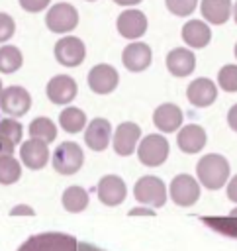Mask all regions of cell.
Here are the masks:
<instances>
[{"instance_id":"4316f807","label":"cell","mask_w":237,"mask_h":251,"mask_svg":"<svg viewBox=\"0 0 237 251\" xmlns=\"http://www.w3.org/2000/svg\"><path fill=\"white\" fill-rule=\"evenodd\" d=\"M63 206L67 212H82L88 206V192L82 186H69L63 192Z\"/></svg>"},{"instance_id":"277c9868","label":"cell","mask_w":237,"mask_h":251,"mask_svg":"<svg viewBox=\"0 0 237 251\" xmlns=\"http://www.w3.org/2000/svg\"><path fill=\"white\" fill-rule=\"evenodd\" d=\"M133 196L137 202L145 204V206H153V208H161L166 202V188L165 182L159 176L147 175L141 176L135 186H133Z\"/></svg>"},{"instance_id":"3957f363","label":"cell","mask_w":237,"mask_h":251,"mask_svg":"<svg viewBox=\"0 0 237 251\" xmlns=\"http://www.w3.org/2000/svg\"><path fill=\"white\" fill-rule=\"evenodd\" d=\"M84 163L82 147L74 141H63L55 147L53 153V169L61 175H74Z\"/></svg>"},{"instance_id":"f6af8a7d","label":"cell","mask_w":237,"mask_h":251,"mask_svg":"<svg viewBox=\"0 0 237 251\" xmlns=\"http://www.w3.org/2000/svg\"><path fill=\"white\" fill-rule=\"evenodd\" d=\"M88 2H92V0H88Z\"/></svg>"},{"instance_id":"9c48e42d","label":"cell","mask_w":237,"mask_h":251,"mask_svg":"<svg viewBox=\"0 0 237 251\" xmlns=\"http://www.w3.org/2000/svg\"><path fill=\"white\" fill-rule=\"evenodd\" d=\"M168 194L178 206H192L200 198V184L190 175H178L172 178L168 186Z\"/></svg>"},{"instance_id":"f546056e","label":"cell","mask_w":237,"mask_h":251,"mask_svg":"<svg viewBox=\"0 0 237 251\" xmlns=\"http://www.w3.org/2000/svg\"><path fill=\"white\" fill-rule=\"evenodd\" d=\"M22 133H24L22 124L16 118H6V120L0 122V137L8 139L10 143L18 145L22 141Z\"/></svg>"},{"instance_id":"74e56055","label":"cell","mask_w":237,"mask_h":251,"mask_svg":"<svg viewBox=\"0 0 237 251\" xmlns=\"http://www.w3.org/2000/svg\"><path fill=\"white\" fill-rule=\"evenodd\" d=\"M76 251H104V249H100V247H96V245H92L88 241H78Z\"/></svg>"},{"instance_id":"603a6c76","label":"cell","mask_w":237,"mask_h":251,"mask_svg":"<svg viewBox=\"0 0 237 251\" xmlns=\"http://www.w3.org/2000/svg\"><path fill=\"white\" fill-rule=\"evenodd\" d=\"M202 16L213 25H221L231 16V0H202Z\"/></svg>"},{"instance_id":"83f0119b","label":"cell","mask_w":237,"mask_h":251,"mask_svg":"<svg viewBox=\"0 0 237 251\" xmlns=\"http://www.w3.org/2000/svg\"><path fill=\"white\" fill-rule=\"evenodd\" d=\"M24 63L22 51L14 45L0 47V73H16Z\"/></svg>"},{"instance_id":"60d3db41","label":"cell","mask_w":237,"mask_h":251,"mask_svg":"<svg viewBox=\"0 0 237 251\" xmlns=\"http://www.w3.org/2000/svg\"><path fill=\"white\" fill-rule=\"evenodd\" d=\"M116 4H119V6H135V4H139L141 0H114Z\"/></svg>"},{"instance_id":"5b68a950","label":"cell","mask_w":237,"mask_h":251,"mask_svg":"<svg viewBox=\"0 0 237 251\" xmlns=\"http://www.w3.org/2000/svg\"><path fill=\"white\" fill-rule=\"evenodd\" d=\"M137 157L147 167H159L168 157V141L161 133H149L139 141Z\"/></svg>"},{"instance_id":"44dd1931","label":"cell","mask_w":237,"mask_h":251,"mask_svg":"<svg viewBox=\"0 0 237 251\" xmlns=\"http://www.w3.org/2000/svg\"><path fill=\"white\" fill-rule=\"evenodd\" d=\"M176 145L184 153H198V151H202L204 145H206V131H204V127L196 126V124L180 127V131L176 135Z\"/></svg>"},{"instance_id":"9a60e30c","label":"cell","mask_w":237,"mask_h":251,"mask_svg":"<svg viewBox=\"0 0 237 251\" xmlns=\"http://www.w3.org/2000/svg\"><path fill=\"white\" fill-rule=\"evenodd\" d=\"M151 59H153V53H151V47L147 43H141V41H133L129 43L123 53H121V61L125 65L127 71L131 73H141L145 71L149 65H151Z\"/></svg>"},{"instance_id":"b9f144b4","label":"cell","mask_w":237,"mask_h":251,"mask_svg":"<svg viewBox=\"0 0 237 251\" xmlns=\"http://www.w3.org/2000/svg\"><path fill=\"white\" fill-rule=\"evenodd\" d=\"M233 18H235V22H237V2H235V6H233Z\"/></svg>"},{"instance_id":"7c38bea8","label":"cell","mask_w":237,"mask_h":251,"mask_svg":"<svg viewBox=\"0 0 237 251\" xmlns=\"http://www.w3.org/2000/svg\"><path fill=\"white\" fill-rule=\"evenodd\" d=\"M96 190H98L100 202L106 204V206H118V204H121L125 200V194H127L125 182L118 175H106V176H102Z\"/></svg>"},{"instance_id":"e575fe53","label":"cell","mask_w":237,"mask_h":251,"mask_svg":"<svg viewBox=\"0 0 237 251\" xmlns=\"http://www.w3.org/2000/svg\"><path fill=\"white\" fill-rule=\"evenodd\" d=\"M227 198L231 200V202H237V175L229 180V184H227Z\"/></svg>"},{"instance_id":"ba28073f","label":"cell","mask_w":237,"mask_h":251,"mask_svg":"<svg viewBox=\"0 0 237 251\" xmlns=\"http://www.w3.org/2000/svg\"><path fill=\"white\" fill-rule=\"evenodd\" d=\"M86 57V47L82 39L74 35H65L55 43V59L65 67H78Z\"/></svg>"},{"instance_id":"cb8c5ba5","label":"cell","mask_w":237,"mask_h":251,"mask_svg":"<svg viewBox=\"0 0 237 251\" xmlns=\"http://www.w3.org/2000/svg\"><path fill=\"white\" fill-rule=\"evenodd\" d=\"M202 222L213 231L237 239V208L231 210L229 216H204Z\"/></svg>"},{"instance_id":"30bf717a","label":"cell","mask_w":237,"mask_h":251,"mask_svg":"<svg viewBox=\"0 0 237 251\" xmlns=\"http://www.w3.org/2000/svg\"><path fill=\"white\" fill-rule=\"evenodd\" d=\"M118 82H119V75L112 65L102 63L92 67L88 73V86L96 94H110L112 90H116Z\"/></svg>"},{"instance_id":"4fadbf2b","label":"cell","mask_w":237,"mask_h":251,"mask_svg":"<svg viewBox=\"0 0 237 251\" xmlns=\"http://www.w3.org/2000/svg\"><path fill=\"white\" fill-rule=\"evenodd\" d=\"M118 31L125 39H137L147 31V18L139 10H123L118 16Z\"/></svg>"},{"instance_id":"d4e9b609","label":"cell","mask_w":237,"mask_h":251,"mask_svg":"<svg viewBox=\"0 0 237 251\" xmlns=\"http://www.w3.org/2000/svg\"><path fill=\"white\" fill-rule=\"evenodd\" d=\"M59 126L67 133H78L86 126V114L76 106H69L59 114Z\"/></svg>"},{"instance_id":"52a82bcc","label":"cell","mask_w":237,"mask_h":251,"mask_svg":"<svg viewBox=\"0 0 237 251\" xmlns=\"http://www.w3.org/2000/svg\"><path fill=\"white\" fill-rule=\"evenodd\" d=\"M31 108V96L24 86H8L0 92V110L12 118L27 114Z\"/></svg>"},{"instance_id":"1f68e13d","label":"cell","mask_w":237,"mask_h":251,"mask_svg":"<svg viewBox=\"0 0 237 251\" xmlns=\"http://www.w3.org/2000/svg\"><path fill=\"white\" fill-rule=\"evenodd\" d=\"M166 8L174 16H190L196 10L198 0H165Z\"/></svg>"},{"instance_id":"ffe728a7","label":"cell","mask_w":237,"mask_h":251,"mask_svg":"<svg viewBox=\"0 0 237 251\" xmlns=\"http://www.w3.org/2000/svg\"><path fill=\"white\" fill-rule=\"evenodd\" d=\"M196 67V57L190 49L184 47H176L172 51H168L166 55V69L170 75L174 76H188Z\"/></svg>"},{"instance_id":"d6986e66","label":"cell","mask_w":237,"mask_h":251,"mask_svg":"<svg viewBox=\"0 0 237 251\" xmlns=\"http://www.w3.org/2000/svg\"><path fill=\"white\" fill-rule=\"evenodd\" d=\"M153 124H155L161 131L172 133V131H176V129L182 126V110H180L176 104H172V102H165V104H161V106L155 110V114H153Z\"/></svg>"},{"instance_id":"6da1fadb","label":"cell","mask_w":237,"mask_h":251,"mask_svg":"<svg viewBox=\"0 0 237 251\" xmlns=\"http://www.w3.org/2000/svg\"><path fill=\"white\" fill-rule=\"evenodd\" d=\"M196 175L198 180L210 188V190H217L227 182L229 176V163L225 157L217 155V153H208L204 155L198 165H196Z\"/></svg>"},{"instance_id":"ee69618b","label":"cell","mask_w":237,"mask_h":251,"mask_svg":"<svg viewBox=\"0 0 237 251\" xmlns=\"http://www.w3.org/2000/svg\"><path fill=\"white\" fill-rule=\"evenodd\" d=\"M235 57H237V43H235Z\"/></svg>"},{"instance_id":"8d00e7d4","label":"cell","mask_w":237,"mask_h":251,"mask_svg":"<svg viewBox=\"0 0 237 251\" xmlns=\"http://www.w3.org/2000/svg\"><path fill=\"white\" fill-rule=\"evenodd\" d=\"M227 124H229V127H231L233 131H237V104L231 106V110H229V114H227Z\"/></svg>"},{"instance_id":"484cf974","label":"cell","mask_w":237,"mask_h":251,"mask_svg":"<svg viewBox=\"0 0 237 251\" xmlns=\"http://www.w3.org/2000/svg\"><path fill=\"white\" fill-rule=\"evenodd\" d=\"M29 137L31 139L45 141V143L55 141V137H57V126H55V122L49 120V118H43V116L31 120V124H29Z\"/></svg>"},{"instance_id":"4dcf8cb0","label":"cell","mask_w":237,"mask_h":251,"mask_svg":"<svg viewBox=\"0 0 237 251\" xmlns=\"http://www.w3.org/2000/svg\"><path fill=\"white\" fill-rule=\"evenodd\" d=\"M217 84L225 92H237V65H225L217 73Z\"/></svg>"},{"instance_id":"8992f818","label":"cell","mask_w":237,"mask_h":251,"mask_svg":"<svg viewBox=\"0 0 237 251\" xmlns=\"http://www.w3.org/2000/svg\"><path fill=\"white\" fill-rule=\"evenodd\" d=\"M45 24L51 31L55 33H67L72 31L78 24V12L72 4L69 2H59L55 6L49 8L47 16H45Z\"/></svg>"},{"instance_id":"2e32d148","label":"cell","mask_w":237,"mask_h":251,"mask_svg":"<svg viewBox=\"0 0 237 251\" xmlns=\"http://www.w3.org/2000/svg\"><path fill=\"white\" fill-rule=\"evenodd\" d=\"M186 96H188V102H190L192 106H196V108H206V106H210V104L215 102V98H217V88H215V84H213L210 78L202 76V78H196V80H192V82L188 84Z\"/></svg>"},{"instance_id":"f1b7e54d","label":"cell","mask_w":237,"mask_h":251,"mask_svg":"<svg viewBox=\"0 0 237 251\" xmlns=\"http://www.w3.org/2000/svg\"><path fill=\"white\" fill-rule=\"evenodd\" d=\"M22 176V165L16 157L4 155L0 157V184H14Z\"/></svg>"},{"instance_id":"e0dca14e","label":"cell","mask_w":237,"mask_h":251,"mask_svg":"<svg viewBox=\"0 0 237 251\" xmlns=\"http://www.w3.org/2000/svg\"><path fill=\"white\" fill-rule=\"evenodd\" d=\"M20 159L22 163L31 169V171H37V169H43L49 161V149H47V143L45 141H39V139H29V141H24L22 147H20Z\"/></svg>"},{"instance_id":"8fae6325","label":"cell","mask_w":237,"mask_h":251,"mask_svg":"<svg viewBox=\"0 0 237 251\" xmlns=\"http://www.w3.org/2000/svg\"><path fill=\"white\" fill-rule=\"evenodd\" d=\"M76 92H78V86L74 78L69 75H57L47 82V98L53 104H61V106L69 104L74 100Z\"/></svg>"},{"instance_id":"836d02e7","label":"cell","mask_w":237,"mask_h":251,"mask_svg":"<svg viewBox=\"0 0 237 251\" xmlns=\"http://www.w3.org/2000/svg\"><path fill=\"white\" fill-rule=\"evenodd\" d=\"M51 0H20V6L25 10V12H41L43 8L49 6Z\"/></svg>"},{"instance_id":"7402d4cb","label":"cell","mask_w":237,"mask_h":251,"mask_svg":"<svg viewBox=\"0 0 237 251\" xmlns=\"http://www.w3.org/2000/svg\"><path fill=\"white\" fill-rule=\"evenodd\" d=\"M182 39L188 47H194V49H202L210 43L212 39V31H210V25L202 20H190L184 24L182 27Z\"/></svg>"},{"instance_id":"d6a6232c","label":"cell","mask_w":237,"mask_h":251,"mask_svg":"<svg viewBox=\"0 0 237 251\" xmlns=\"http://www.w3.org/2000/svg\"><path fill=\"white\" fill-rule=\"evenodd\" d=\"M16 31V22L12 20V16L0 12V43L8 41Z\"/></svg>"},{"instance_id":"7bdbcfd3","label":"cell","mask_w":237,"mask_h":251,"mask_svg":"<svg viewBox=\"0 0 237 251\" xmlns=\"http://www.w3.org/2000/svg\"><path fill=\"white\" fill-rule=\"evenodd\" d=\"M2 90H4V88H2V80H0V92H2Z\"/></svg>"},{"instance_id":"7a4b0ae2","label":"cell","mask_w":237,"mask_h":251,"mask_svg":"<svg viewBox=\"0 0 237 251\" xmlns=\"http://www.w3.org/2000/svg\"><path fill=\"white\" fill-rule=\"evenodd\" d=\"M78 239L63 231H45L27 237L18 251H76Z\"/></svg>"},{"instance_id":"d590c367","label":"cell","mask_w":237,"mask_h":251,"mask_svg":"<svg viewBox=\"0 0 237 251\" xmlns=\"http://www.w3.org/2000/svg\"><path fill=\"white\" fill-rule=\"evenodd\" d=\"M14 143H10L8 139H4V137H0V157H4V155H12L14 153Z\"/></svg>"},{"instance_id":"ab89813d","label":"cell","mask_w":237,"mask_h":251,"mask_svg":"<svg viewBox=\"0 0 237 251\" xmlns=\"http://www.w3.org/2000/svg\"><path fill=\"white\" fill-rule=\"evenodd\" d=\"M141 214H149V216H153L155 212L149 210V208H133V210H129V216H141Z\"/></svg>"},{"instance_id":"ac0fdd59","label":"cell","mask_w":237,"mask_h":251,"mask_svg":"<svg viewBox=\"0 0 237 251\" xmlns=\"http://www.w3.org/2000/svg\"><path fill=\"white\" fill-rule=\"evenodd\" d=\"M110 137H112V126L106 118H94L86 126L84 141L92 151H104L110 143Z\"/></svg>"},{"instance_id":"f35d334b","label":"cell","mask_w":237,"mask_h":251,"mask_svg":"<svg viewBox=\"0 0 237 251\" xmlns=\"http://www.w3.org/2000/svg\"><path fill=\"white\" fill-rule=\"evenodd\" d=\"M18 214H25V216H33L35 212L29 208V206H16L12 208V216H18Z\"/></svg>"},{"instance_id":"5bb4252c","label":"cell","mask_w":237,"mask_h":251,"mask_svg":"<svg viewBox=\"0 0 237 251\" xmlns=\"http://www.w3.org/2000/svg\"><path fill=\"white\" fill-rule=\"evenodd\" d=\"M141 137V127L135 122H123L118 126L116 133H114V151L121 157H127L133 153L137 141Z\"/></svg>"}]
</instances>
